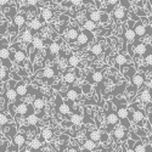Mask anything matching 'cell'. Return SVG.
Returning a JSON list of instances; mask_svg holds the SVG:
<instances>
[{
    "mask_svg": "<svg viewBox=\"0 0 152 152\" xmlns=\"http://www.w3.org/2000/svg\"><path fill=\"white\" fill-rule=\"evenodd\" d=\"M117 116L119 118V121L123 123V128H129L130 123L128 121V116H129V110L125 106H119L117 110Z\"/></svg>",
    "mask_w": 152,
    "mask_h": 152,
    "instance_id": "obj_1",
    "label": "cell"
},
{
    "mask_svg": "<svg viewBox=\"0 0 152 152\" xmlns=\"http://www.w3.org/2000/svg\"><path fill=\"white\" fill-rule=\"evenodd\" d=\"M10 58V50L6 45L0 46V60H3V65L7 68L11 67V62L9 61Z\"/></svg>",
    "mask_w": 152,
    "mask_h": 152,
    "instance_id": "obj_2",
    "label": "cell"
},
{
    "mask_svg": "<svg viewBox=\"0 0 152 152\" xmlns=\"http://www.w3.org/2000/svg\"><path fill=\"white\" fill-rule=\"evenodd\" d=\"M63 94H65V96H66L68 100L75 101V100L79 99V96H80V94H82V89H80V88H78V86H73V88L68 89L66 93H63Z\"/></svg>",
    "mask_w": 152,
    "mask_h": 152,
    "instance_id": "obj_3",
    "label": "cell"
},
{
    "mask_svg": "<svg viewBox=\"0 0 152 152\" xmlns=\"http://www.w3.org/2000/svg\"><path fill=\"white\" fill-rule=\"evenodd\" d=\"M93 38H94V35L91 34V32H88V31L83 29V32H80L78 34V38H77V40H75V42H77L79 45H84L88 42H90Z\"/></svg>",
    "mask_w": 152,
    "mask_h": 152,
    "instance_id": "obj_4",
    "label": "cell"
},
{
    "mask_svg": "<svg viewBox=\"0 0 152 152\" xmlns=\"http://www.w3.org/2000/svg\"><path fill=\"white\" fill-rule=\"evenodd\" d=\"M113 16L118 21H125L128 18V10H125L122 6H117L116 9H113Z\"/></svg>",
    "mask_w": 152,
    "mask_h": 152,
    "instance_id": "obj_5",
    "label": "cell"
},
{
    "mask_svg": "<svg viewBox=\"0 0 152 152\" xmlns=\"http://www.w3.org/2000/svg\"><path fill=\"white\" fill-rule=\"evenodd\" d=\"M106 122L107 124L110 125V129L113 128V126H116L118 123H119V118L117 116V112H113V111H110L107 115H106ZM108 129V130H110Z\"/></svg>",
    "mask_w": 152,
    "mask_h": 152,
    "instance_id": "obj_6",
    "label": "cell"
},
{
    "mask_svg": "<svg viewBox=\"0 0 152 152\" xmlns=\"http://www.w3.org/2000/svg\"><path fill=\"white\" fill-rule=\"evenodd\" d=\"M133 29H134V33L136 35V39H142V38L146 35V27L141 22L135 23V26H134Z\"/></svg>",
    "mask_w": 152,
    "mask_h": 152,
    "instance_id": "obj_7",
    "label": "cell"
},
{
    "mask_svg": "<svg viewBox=\"0 0 152 152\" xmlns=\"http://www.w3.org/2000/svg\"><path fill=\"white\" fill-rule=\"evenodd\" d=\"M130 80H132V84L136 88V89L137 88H141L145 84V77L140 73H134L133 77L130 78Z\"/></svg>",
    "mask_w": 152,
    "mask_h": 152,
    "instance_id": "obj_8",
    "label": "cell"
},
{
    "mask_svg": "<svg viewBox=\"0 0 152 152\" xmlns=\"http://www.w3.org/2000/svg\"><path fill=\"white\" fill-rule=\"evenodd\" d=\"M129 115L132 116V121L134 123H136V124H140V122H142L144 121V117H145V113L141 110H139V108L134 110L133 112L129 111Z\"/></svg>",
    "mask_w": 152,
    "mask_h": 152,
    "instance_id": "obj_9",
    "label": "cell"
},
{
    "mask_svg": "<svg viewBox=\"0 0 152 152\" xmlns=\"http://www.w3.org/2000/svg\"><path fill=\"white\" fill-rule=\"evenodd\" d=\"M113 135H115V137L118 139V140H125L126 139V132L123 126H116V128H113Z\"/></svg>",
    "mask_w": 152,
    "mask_h": 152,
    "instance_id": "obj_10",
    "label": "cell"
},
{
    "mask_svg": "<svg viewBox=\"0 0 152 152\" xmlns=\"http://www.w3.org/2000/svg\"><path fill=\"white\" fill-rule=\"evenodd\" d=\"M57 112L60 113V115H62V116H67V115H69L71 113V106L69 105H67L66 102H60V105L57 104Z\"/></svg>",
    "mask_w": 152,
    "mask_h": 152,
    "instance_id": "obj_11",
    "label": "cell"
},
{
    "mask_svg": "<svg viewBox=\"0 0 152 152\" xmlns=\"http://www.w3.org/2000/svg\"><path fill=\"white\" fill-rule=\"evenodd\" d=\"M135 55L137 56H144L147 53V44L145 43H137L135 44Z\"/></svg>",
    "mask_w": 152,
    "mask_h": 152,
    "instance_id": "obj_12",
    "label": "cell"
},
{
    "mask_svg": "<svg viewBox=\"0 0 152 152\" xmlns=\"http://www.w3.org/2000/svg\"><path fill=\"white\" fill-rule=\"evenodd\" d=\"M14 24L17 28H21L26 24V16L22 15V14H16L14 16Z\"/></svg>",
    "mask_w": 152,
    "mask_h": 152,
    "instance_id": "obj_13",
    "label": "cell"
},
{
    "mask_svg": "<svg viewBox=\"0 0 152 152\" xmlns=\"http://www.w3.org/2000/svg\"><path fill=\"white\" fill-rule=\"evenodd\" d=\"M80 32L77 29V28H74V27H72V28H69L67 32H66V38L69 40V42H75L77 40V38H78V34H79Z\"/></svg>",
    "mask_w": 152,
    "mask_h": 152,
    "instance_id": "obj_14",
    "label": "cell"
},
{
    "mask_svg": "<svg viewBox=\"0 0 152 152\" xmlns=\"http://www.w3.org/2000/svg\"><path fill=\"white\" fill-rule=\"evenodd\" d=\"M124 38H125V40L128 42L129 44H132V43H134V42L136 40V35H135L134 29H133L132 27L124 31Z\"/></svg>",
    "mask_w": 152,
    "mask_h": 152,
    "instance_id": "obj_15",
    "label": "cell"
},
{
    "mask_svg": "<svg viewBox=\"0 0 152 152\" xmlns=\"http://www.w3.org/2000/svg\"><path fill=\"white\" fill-rule=\"evenodd\" d=\"M12 57H14L15 62L22 65V63L24 62V60H26V54H24L22 50H17V51H15L14 54H12Z\"/></svg>",
    "mask_w": 152,
    "mask_h": 152,
    "instance_id": "obj_16",
    "label": "cell"
},
{
    "mask_svg": "<svg viewBox=\"0 0 152 152\" xmlns=\"http://www.w3.org/2000/svg\"><path fill=\"white\" fill-rule=\"evenodd\" d=\"M17 93H16V89H14L12 86H7L6 88V97L7 100L10 101V102H14V101H16L17 99Z\"/></svg>",
    "mask_w": 152,
    "mask_h": 152,
    "instance_id": "obj_17",
    "label": "cell"
},
{
    "mask_svg": "<svg viewBox=\"0 0 152 152\" xmlns=\"http://www.w3.org/2000/svg\"><path fill=\"white\" fill-rule=\"evenodd\" d=\"M16 113L20 116H26L28 113V105L24 102H20L16 106Z\"/></svg>",
    "mask_w": 152,
    "mask_h": 152,
    "instance_id": "obj_18",
    "label": "cell"
},
{
    "mask_svg": "<svg viewBox=\"0 0 152 152\" xmlns=\"http://www.w3.org/2000/svg\"><path fill=\"white\" fill-rule=\"evenodd\" d=\"M139 97H140V101L142 104H150L151 102V99H152V94L150 90H144L140 95H139Z\"/></svg>",
    "mask_w": 152,
    "mask_h": 152,
    "instance_id": "obj_19",
    "label": "cell"
},
{
    "mask_svg": "<svg viewBox=\"0 0 152 152\" xmlns=\"http://www.w3.org/2000/svg\"><path fill=\"white\" fill-rule=\"evenodd\" d=\"M14 142H15V145L17 147H22L24 145V142H26V136H24L23 134H21V133L16 134L14 136Z\"/></svg>",
    "mask_w": 152,
    "mask_h": 152,
    "instance_id": "obj_20",
    "label": "cell"
},
{
    "mask_svg": "<svg viewBox=\"0 0 152 152\" xmlns=\"http://www.w3.org/2000/svg\"><path fill=\"white\" fill-rule=\"evenodd\" d=\"M21 38H22V40L26 43V44H29V43H32V40H33V32H32L31 29H26V31L22 33Z\"/></svg>",
    "mask_w": 152,
    "mask_h": 152,
    "instance_id": "obj_21",
    "label": "cell"
},
{
    "mask_svg": "<svg viewBox=\"0 0 152 152\" xmlns=\"http://www.w3.org/2000/svg\"><path fill=\"white\" fill-rule=\"evenodd\" d=\"M16 93H17L18 96H26L28 94V88L23 83H18L16 85Z\"/></svg>",
    "mask_w": 152,
    "mask_h": 152,
    "instance_id": "obj_22",
    "label": "cell"
},
{
    "mask_svg": "<svg viewBox=\"0 0 152 152\" xmlns=\"http://www.w3.org/2000/svg\"><path fill=\"white\" fill-rule=\"evenodd\" d=\"M69 122L72 123V125H80L83 123V117L79 113H73L69 117Z\"/></svg>",
    "mask_w": 152,
    "mask_h": 152,
    "instance_id": "obj_23",
    "label": "cell"
},
{
    "mask_svg": "<svg viewBox=\"0 0 152 152\" xmlns=\"http://www.w3.org/2000/svg\"><path fill=\"white\" fill-rule=\"evenodd\" d=\"M32 45L35 50H42L44 48V42L40 37H33V40H32Z\"/></svg>",
    "mask_w": 152,
    "mask_h": 152,
    "instance_id": "obj_24",
    "label": "cell"
},
{
    "mask_svg": "<svg viewBox=\"0 0 152 152\" xmlns=\"http://www.w3.org/2000/svg\"><path fill=\"white\" fill-rule=\"evenodd\" d=\"M33 107H34V110H37V111L44 110V107H45V101H44L42 97H37V99L33 101Z\"/></svg>",
    "mask_w": 152,
    "mask_h": 152,
    "instance_id": "obj_25",
    "label": "cell"
},
{
    "mask_svg": "<svg viewBox=\"0 0 152 152\" xmlns=\"http://www.w3.org/2000/svg\"><path fill=\"white\" fill-rule=\"evenodd\" d=\"M88 135H89V140H91V141H94V142L101 141V136H102L99 130H90Z\"/></svg>",
    "mask_w": 152,
    "mask_h": 152,
    "instance_id": "obj_26",
    "label": "cell"
},
{
    "mask_svg": "<svg viewBox=\"0 0 152 152\" xmlns=\"http://www.w3.org/2000/svg\"><path fill=\"white\" fill-rule=\"evenodd\" d=\"M42 146H43V142H42V140H39L38 137H34V139H32V140L29 141V147H31V150H33V151L39 150Z\"/></svg>",
    "mask_w": 152,
    "mask_h": 152,
    "instance_id": "obj_27",
    "label": "cell"
},
{
    "mask_svg": "<svg viewBox=\"0 0 152 152\" xmlns=\"http://www.w3.org/2000/svg\"><path fill=\"white\" fill-rule=\"evenodd\" d=\"M28 26H29V29L31 31H39L42 28V21H39L38 18H33L28 23Z\"/></svg>",
    "mask_w": 152,
    "mask_h": 152,
    "instance_id": "obj_28",
    "label": "cell"
},
{
    "mask_svg": "<svg viewBox=\"0 0 152 152\" xmlns=\"http://www.w3.org/2000/svg\"><path fill=\"white\" fill-rule=\"evenodd\" d=\"M63 80H65L66 84L68 85H72L74 82H75V74L73 72H67L65 73V77H63Z\"/></svg>",
    "mask_w": 152,
    "mask_h": 152,
    "instance_id": "obj_29",
    "label": "cell"
},
{
    "mask_svg": "<svg viewBox=\"0 0 152 152\" xmlns=\"http://www.w3.org/2000/svg\"><path fill=\"white\" fill-rule=\"evenodd\" d=\"M42 136L45 141H49V140H51V137L54 136V132L53 129H50V128H44L42 130Z\"/></svg>",
    "mask_w": 152,
    "mask_h": 152,
    "instance_id": "obj_30",
    "label": "cell"
},
{
    "mask_svg": "<svg viewBox=\"0 0 152 152\" xmlns=\"http://www.w3.org/2000/svg\"><path fill=\"white\" fill-rule=\"evenodd\" d=\"M88 16H89V20L93 22H99L102 20V14H101L100 11H91Z\"/></svg>",
    "mask_w": 152,
    "mask_h": 152,
    "instance_id": "obj_31",
    "label": "cell"
},
{
    "mask_svg": "<svg viewBox=\"0 0 152 152\" xmlns=\"http://www.w3.org/2000/svg\"><path fill=\"white\" fill-rule=\"evenodd\" d=\"M102 80H104V75H102V73H100V72H95V73H93V74H91V80H90V83H91V84L101 83Z\"/></svg>",
    "mask_w": 152,
    "mask_h": 152,
    "instance_id": "obj_32",
    "label": "cell"
},
{
    "mask_svg": "<svg viewBox=\"0 0 152 152\" xmlns=\"http://www.w3.org/2000/svg\"><path fill=\"white\" fill-rule=\"evenodd\" d=\"M42 16H43V18H44L45 21H50V20L54 17V12H53V10L45 7V9L42 10Z\"/></svg>",
    "mask_w": 152,
    "mask_h": 152,
    "instance_id": "obj_33",
    "label": "cell"
},
{
    "mask_svg": "<svg viewBox=\"0 0 152 152\" xmlns=\"http://www.w3.org/2000/svg\"><path fill=\"white\" fill-rule=\"evenodd\" d=\"M83 28H84L85 31H88V32H93V31H95V28H96V24H95V22H93V21H90V20H86V21L83 23Z\"/></svg>",
    "mask_w": 152,
    "mask_h": 152,
    "instance_id": "obj_34",
    "label": "cell"
},
{
    "mask_svg": "<svg viewBox=\"0 0 152 152\" xmlns=\"http://www.w3.org/2000/svg\"><path fill=\"white\" fill-rule=\"evenodd\" d=\"M91 54H94V55H96V56H99V55H101L104 53V46L101 45V44H94L93 46H91Z\"/></svg>",
    "mask_w": 152,
    "mask_h": 152,
    "instance_id": "obj_35",
    "label": "cell"
},
{
    "mask_svg": "<svg viewBox=\"0 0 152 152\" xmlns=\"http://www.w3.org/2000/svg\"><path fill=\"white\" fill-rule=\"evenodd\" d=\"M67 62H68V65H69V66H72V67H77V66L79 65L80 60H79V57H78L77 55H71V56L68 57Z\"/></svg>",
    "mask_w": 152,
    "mask_h": 152,
    "instance_id": "obj_36",
    "label": "cell"
},
{
    "mask_svg": "<svg viewBox=\"0 0 152 152\" xmlns=\"http://www.w3.org/2000/svg\"><path fill=\"white\" fill-rule=\"evenodd\" d=\"M26 121H27V124L35 125V124H38V121H39V118H38V116L35 115V113H29V115L27 116V118H26Z\"/></svg>",
    "mask_w": 152,
    "mask_h": 152,
    "instance_id": "obj_37",
    "label": "cell"
},
{
    "mask_svg": "<svg viewBox=\"0 0 152 152\" xmlns=\"http://www.w3.org/2000/svg\"><path fill=\"white\" fill-rule=\"evenodd\" d=\"M60 44L58 43H51L50 44V46H49V51H50V54L51 55H57L58 53H60Z\"/></svg>",
    "mask_w": 152,
    "mask_h": 152,
    "instance_id": "obj_38",
    "label": "cell"
},
{
    "mask_svg": "<svg viewBox=\"0 0 152 152\" xmlns=\"http://www.w3.org/2000/svg\"><path fill=\"white\" fill-rule=\"evenodd\" d=\"M43 75L45 78H54L55 77V69L53 67H46L43 71Z\"/></svg>",
    "mask_w": 152,
    "mask_h": 152,
    "instance_id": "obj_39",
    "label": "cell"
},
{
    "mask_svg": "<svg viewBox=\"0 0 152 152\" xmlns=\"http://www.w3.org/2000/svg\"><path fill=\"white\" fill-rule=\"evenodd\" d=\"M126 61H128L126 56H125L124 54H119V55H117V57H116V65H118V66H124L125 63H126Z\"/></svg>",
    "mask_w": 152,
    "mask_h": 152,
    "instance_id": "obj_40",
    "label": "cell"
},
{
    "mask_svg": "<svg viewBox=\"0 0 152 152\" xmlns=\"http://www.w3.org/2000/svg\"><path fill=\"white\" fill-rule=\"evenodd\" d=\"M83 146H84V148L88 150V151H94V150L96 148V142H94V141H91V140H86Z\"/></svg>",
    "mask_w": 152,
    "mask_h": 152,
    "instance_id": "obj_41",
    "label": "cell"
},
{
    "mask_svg": "<svg viewBox=\"0 0 152 152\" xmlns=\"http://www.w3.org/2000/svg\"><path fill=\"white\" fill-rule=\"evenodd\" d=\"M67 66H68L67 60H66L65 57H60L58 61H57V67H58L60 69H66Z\"/></svg>",
    "mask_w": 152,
    "mask_h": 152,
    "instance_id": "obj_42",
    "label": "cell"
},
{
    "mask_svg": "<svg viewBox=\"0 0 152 152\" xmlns=\"http://www.w3.org/2000/svg\"><path fill=\"white\" fill-rule=\"evenodd\" d=\"M134 152H147V148H146V146L144 144L137 142L134 146Z\"/></svg>",
    "mask_w": 152,
    "mask_h": 152,
    "instance_id": "obj_43",
    "label": "cell"
},
{
    "mask_svg": "<svg viewBox=\"0 0 152 152\" xmlns=\"http://www.w3.org/2000/svg\"><path fill=\"white\" fill-rule=\"evenodd\" d=\"M7 78V72L5 66H0V80H5Z\"/></svg>",
    "mask_w": 152,
    "mask_h": 152,
    "instance_id": "obj_44",
    "label": "cell"
},
{
    "mask_svg": "<svg viewBox=\"0 0 152 152\" xmlns=\"http://www.w3.org/2000/svg\"><path fill=\"white\" fill-rule=\"evenodd\" d=\"M9 123V118L4 113H0V125H6Z\"/></svg>",
    "mask_w": 152,
    "mask_h": 152,
    "instance_id": "obj_45",
    "label": "cell"
},
{
    "mask_svg": "<svg viewBox=\"0 0 152 152\" xmlns=\"http://www.w3.org/2000/svg\"><path fill=\"white\" fill-rule=\"evenodd\" d=\"M119 3H121V6L124 7L125 10L130 9V1H129V0H119Z\"/></svg>",
    "mask_w": 152,
    "mask_h": 152,
    "instance_id": "obj_46",
    "label": "cell"
},
{
    "mask_svg": "<svg viewBox=\"0 0 152 152\" xmlns=\"http://www.w3.org/2000/svg\"><path fill=\"white\" fill-rule=\"evenodd\" d=\"M145 63L148 66H152V53H148L146 54V57H145Z\"/></svg>",
    "mask_w": 152,
    "mask_h": 152,
    "instance_id": "obj_47",
    "label": "cell"
},
{
    "mask_svg": "<svg viewBox=\"0 0 152 152\" xmlns=\"http://www.w3.org/2000/svg\"><path fill=\"white\" fill-rule=\"evenodd\" d=\"M107 1V4L111 6V7H113L115 5H118L119 4V0H106Z\"/></svg>",
    "mask_w": 152,
    "mask_h": 152,
    "instance_id": "obj_48",
    "label": "cell"
},
{
    "mask_svg": "<svg viewBox=\"0 0 152 152\" xmlns=\"http://www.w3.org/2000/svg\"><path fill=\"white\" fill-rule=\"evenodd\" d=\"M26 3L29 6H35V5H38V3H39V0H26Z\"/></svg>",
    "mask_w": 152,
    "mask_h": 152,
    "instance_id": "obj_49",
    "label": "cell"
},
{
    "mask_svg": "<svg viewBox=\"0 0 152 152\" xmlns=\"http://www.w3.org/2000/svg\"><path fill=\"white\" fill-rule=\"evenodd\" d=\"M84 0H71V4L74 5V6H80L83 4Z\"/></svg>",
    "mask_w": 152,
    "mask_h": 152,
    "instance_id": "obj_50",
    "label": "cell"
},
{
    "mask_svg": "<svg viewBox=\"0 0 152 152\" xmlns=\"http://www.w3.org/2000/svg\"><path fill=\"white\" fill-rule=\"evenodd\" d=\"M65 152H80V151H79L78 147H69V148H67Z\"/></svg>",
    "mask_w": 152,
    "mask_h": 152,
    "instance_id": "obj_51",
    "label": "cell"
},
{
    "mask_svg": "<svg viewBox=\"0 0 152 152\" xmlns=\"http://www.w3.org/2000/svg\"><path fill=\"white\" fill-rule=\"evenodd\" d=\"M9 0H0V7H4L5 5H7Z\"/></svg>",
    "mask_w": 152,
    "mask_h": 152,
    "instance_id": "obj_52",
    "label": "cell"
},
{
    "mask_svg": "<svg viewBox=\"0 0 152 152\" xmlns=\"http://www.w3.org/2000/svg\"><path fill=\"white\" fill-rule=\"evenodd\" d=\"M130 145V144H129ZM124 152H134V148L132 147V145H130V147H124Z\"/></svg>",
    "mask_w": 152,
    "mask_h": 152,
    "instance_id": "obj_53",
    "label": "cell"
},
{
    "mask_svg": "<svg viewBox=\"0 0 152 152\" xmlns=\"http://www.w3.org/2000/svg\"><path fill=\"white\" fill-rule=\"evenodd\" d=\"M147 86H148V90L152 91V79H150V80L147 82Z\"/></svg>",
    "mask_w": 152,
    "mask_h": 152,
    "instance_id": "obj_54",
    "label": "cell"
},
{
    "mask_svg": "<svg viewBox=\"0 0 152 152\" xmlns=\"http://www.w3.org/2000/svg\"><path fill=\"white\" fill-rule=\"evenodd\" d=\"M132 17H133V20H136V21H139V17H137V16H135V15L133 14V12H132Z\"/></svg>",
    "mask_w": 152,
    "mask_h": 152,
    "instance_id": "obj_55",
    "label": "cell"
},
{
    "mask_svg": "<svg viewBox=\"0 0 152 152\" xmlns=\"http://www.w3.org/2000/svg\"><path fill=\"white\" fill-rule=\"evenodd\" d=\"M133 1H135L136 4H141V3H142V0H133Z\"/></svg>",
    "mask_w": 152,
    "mask_h": 152,
    "instance_id": "obj_56",
    "label": "cell"
},
{
    "mask_svg": "<svg viewBox=\"0 0 152 152\" xmlns=\"http://www.w3.org/2000/svg\"><path fill=\"white\" fill-rule=\"evenodd\" d=\"M80 152H90V151H88V150H85V148H84V150H83V151H80Z\"/></svg>",
    "mask_w": 152,
    "mask_h": 152,
    "instance_id": "obj_57",
    "label": "cell"
},
{
    "mask_svg": "<svg viewBox=\"0 0 152 152\" xmlns=\"http://www.w3.org/2000/svg\"><path fill=\"white\" fill-rule=\"evenodd\" d=\"M23 152H32V151H29V150H24Z\"/></svg>",
    "mask_w": 152,
    "mask_h": 152,
    "instance_id": "obj_58",
    "label": "cell"
},
{
    "mask_svg": "<svg viewBox=\"0 0 152 152\" xmlns=\"http://www.w3.org/2000/svg\"><path fill=\"white\" fill-rule=\"evenodd\" d=\"M150 104H151V107H152V99H151V102Z\"/></svg>",
    "mask_w": 152,
    "mask_h": 152,
    "instance_id": "obj_59",
    "label": "cell"
},
{
    "mask_svg": "<svg viewBox=\"0 0 152 152\" xmlns=\"http://www.w3.org/2000/svg\"><path fill=\"white\" fill-rule=\"evenodd\" d=\"M151 48H152V46H151Z\"/></svg>",
    "mask_w": 152,
    "mask_h": 152,
    "instance_id": "obj_60",
    "label": "cell"
}]
</instances>
